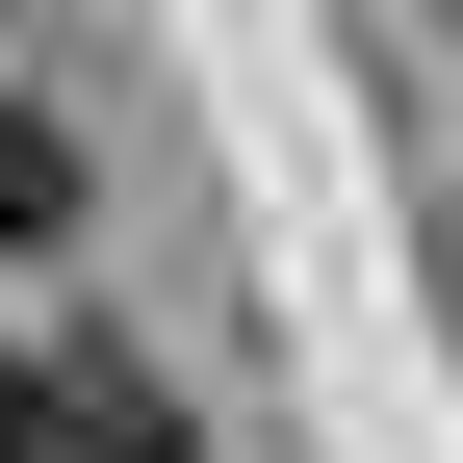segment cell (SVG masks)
Listing matches in <instances>:
<instances>
[{"label":"cell","mask_w":463,"mask_h":463,"mask_svg":"<svg viewBox=\"0 0 463 463\" xmlns=\"http://www.w3.org/2000/svg\"><path fill=\"white\" fill-rule=\"evenodd\" d=\"M0 463H181L129 361H0Z\"/></svg>","instance_id":"1"},{"label":"cell","mask_w":463,"mask_h":463,"mask_svg":"<svg viewBox=\"0 0 463 463\" xmlns=\"http://www.w3.org/2000/svg\"><path fill=\"white\" fill-rule=\"evenodd\" d=\"M52 232H78V129H52V103H0V283H26Z\"/></svg>","instance_id":"2"}]
</instances>
